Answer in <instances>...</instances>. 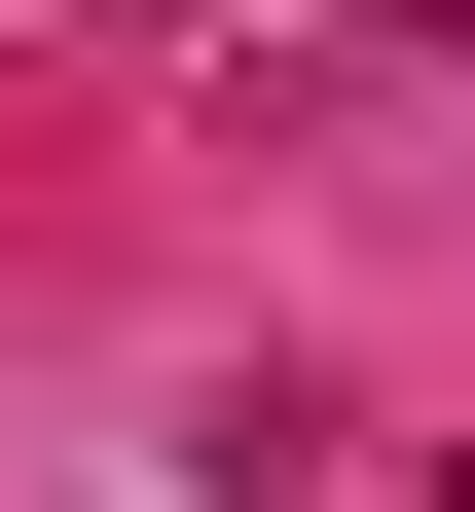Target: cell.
<instances>
[{
	"mask_svg": "<svg viewBox=\"0 0 475 512\" xmlns=\"http://www.w3.org/2000/svg\"><path fill=\"white\" fill-rule=\"evenodd\" d=\"M366 37H475V0H366Z\"/></svg>",
	"mask_w": 475,
	"mask_h": 512,
	"instance_id": "obj_1",
	"label": "cell"
}]
</instances>
